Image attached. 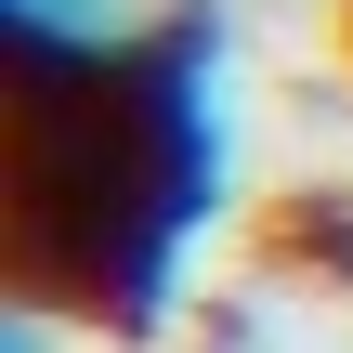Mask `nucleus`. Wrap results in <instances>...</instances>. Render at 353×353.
Listing matches in <instances>:
<instances>
[{
  "mask_svg": "<svg viewBox=\"0 0 353 353\" xmlns=\"http://www.w3.org/2000/svg\"><path fill=\"white\" fill-rule=\"evenodd\" d=\"M0 210L26 301L92 314L105 341H170L196 249L236 210V26L223 0H157L131 52L13 65Z\"/></svg>",
  "mask_w": 353,
  "mask_h": 353,
  "instance_id": "obj_1",
  "label": "nucleus"
},
{
  "mask_svg": "<svg viewBox=\"0 0 353 353\" xmlns=\"http://www.w3.org/2000/svg\"><path fill=\"white\" fill-rule=\"evenodd\" d=\"M157 0H0V39L13 65H92V52H131Z\"/></svg>",
  "mask_w": 353,
  "mask_h": 353,
  "instance_id": "obj_2",
  "label": "nucleus"
},
{
  "mask_svg": "<svg viewBox=\"0 0 353 353\" xmlns=\"http://www.w3.org/2000/svg\"><path fill=\"white\" fill-rule=\"evenodd\" d=\"M0 353H52V301H13L0 314Z\"/></svg>",
  "mask_w": 353,
  "mask_h": 353,
  "instance_id": "obj_3",
  "label": "nucleus"
}]
</instances>
